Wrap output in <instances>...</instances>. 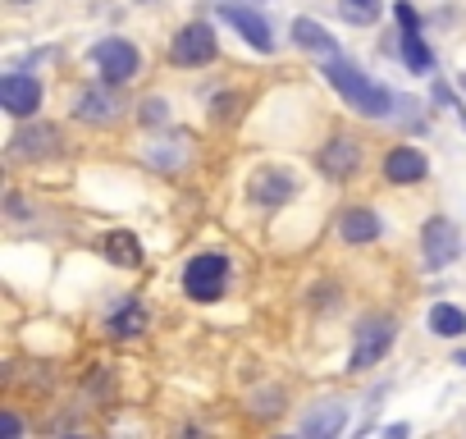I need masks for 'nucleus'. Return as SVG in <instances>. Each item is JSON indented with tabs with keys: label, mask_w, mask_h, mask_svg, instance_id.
Wrapping results in <instances>:
<instances>
[{
	"label": "nucleus",
	"mask_w": 466,
	"mask_h": 439,
	"mask_svg": "<svg viewBox=\"0 0 466 439\" xmlns=\"http://www.w3.org/2000/svg\"><path fill=\"white\" fill-rule=\"evenodd\" d=\"M325 78L343 92V101H348L352 110H361V115H370V119H384V115L393 110V97H389L380 83H370L366 74H357L352 65H343L339 56L325 60Z\"/></svg>",
	"instance_id": "1"
},
{
	"label": "nucleus",
	"mask_w": 466,
	"mask_h": 439,
	"mask_svg": "<svg viewBox=\"0 0 466 439\" xmlns=\"http://www.w3.org/2000/svg\"><path fill=\"white\" fill-rule=\"evenodd\" d=\"M224 284H228V257H219V252H201L183 271V293L192 302H215L224 293Z\"/></svg>",
	"instance_id": "2"
},
{
	"label": "nucleus",
	"mask_w": 466,
	"mask_h": 439,
	"mask_svg": "<svg viewBox=\"0 0 466 439\" xmlns=\"http://www.w3.org/2000/svg\"><path fill=\"white\" fill-rule=\"evenodd\" d=\"M215 56H219V37H215L210 24H187V28L174 33V46H169V60L174 65L197 69V65H210Z\"/></svg>",
	"instance_id": "3"
},
{
	"label": "nucleus",
	"mask_w": 466,
	"mask_h": 439,
	"mask_svg": "<svg viewBox=\"0 0 466 439\" xmlns=\"http://www.w3.org/2000/svg\"><path fill=\"white\" fill-rule=\"evenodd\" d=\"M92 60H96V69H101V78H106V83H133V78H137V69H142L137 46H133V42H124V37L96 42V46H92Z\"/></svg>",
	"instance_id": "4"
},
{
	"label": "nucleus",
	"mask_w": 466,
	"mask_h": 439,
	"mask_svg": "<svg viewBox=\"0 0 466 439\" xmlns=\"http://www.w3.org/2000/svg\"><path fill=\"white\" fill-rule=\"evenodd\" d=\"M389 348H393V321H366V325L357 330V348H352L348 371H366V366H375Z\"/></svg>",
	"instance_id": "5"
},
{
	"label": "nucleus",
	"mask_w": 466,
	"mask_h": 439,
	"mask_svg": "<svg viewBox=\"0 0 466 439\" xmlns=\"http://www.w3.org/2000/svg\"><path fill=\"white\" fill-rule=\"evenodd\" d=\"M0 101H5V110L15 119H33L42 110V87L28 74H5V78H0Z\"/></svg>",
	"instance_id": "6"
},
{
	"label": "nucleus",
	"mask_w": 466,
	"mask_h": 439,
	"mask_svg": "<svg viewBox=\"0 0 466 439\" xmlns=\"http://www.w3.org/2000/svg\"><path fill=\"white\" fill-rule=\"evenodd\" d=\"M420 243H425V266H448V261L461 257V234L452 230V220H443V215H434L425 225Z\"/></svg>",
	"instance_id": "7"
},
{
	"label": "nucleus",
	"mask_w": 466,
	"mask_h": 439,
	"mask_svg": "<svg viewBox=\"0 0 466 439\" xmlns=\"http://www.w3.org/2000/svg\"><path fill=\"white\" fill-rule=\"evenodd\" d=\"M219 19L224 24H233L243 37H248V46H257L261 56H275V37H270V24L257 15V10H248V5H219Z\"/></svg>",
	"instance_id": "8"
},
{
	"label": "nucleus",
	"mask_w": 466,
	"mask_h": 439,
	"mask_svg": "<svg viewBox=\"0 0 466 439\" xmlns=\"http://www.w3.org/2000/svg\"><path fill=\"white\" fill-rule=\"evenodd\" d=\"M10 151L19 160H42V156H56L60 151V128L56 124H24L10 142Z\"/></svg>",
	"instance_id": "9"
},
{
	"label": "nucleus",
	"mask_w": 466,
	"mask_h": 439,
	"mask_svg": "<svg viewBox=\"0 0 466 439\" xmlns=\"http://www.w3.org/2000/svg\"><path fill=\"white\" fill-rule=\"evenodd\" d=\"M425 174H430V160H425L416 147H393V151L384 156V179L398 183V188H402V183H420Z\"/></svg>",
	"instance_id": "10"
},
{
	"label": "nucleus",
	"mask_w": 466,
	"mask_h": 439,
	"mask_svg": "<svg viewBox=\"0 0 466 439\" xmlns=\"http://www.w3.org/2000/svg\"><path fill=\"white\" fill-rule=\"evenodd\" d=\"M293 197H298V179L284 169H266L252 179V201H261V206H284Z\"/></svg>",
	"instance_id": "11"
},
{
	"label": "nucleus",
	"mask_w": 466,
	"mask_h": 439,
	"mask_svg": "<svg viewBox=\"0 0 466 439\" xmlns=\"http://www.w3.org/2000/svg\"><path fill=\"white\" fill-rule=\"evenodd\" d=\"M357 165H361V147H357L352 138H334V142L320 151V169H325L329 179H352Z\"/></svg>",
	"instance_id": "12"
},
{
	"label": "nucleus",
	"mask_w": 466,
	"mask_h": 439,
	"mask_svg": "<svg viewBox=\"0 0 466 439\" xmlns=\"http://www.w3.org/2000/svg\"><path fill=\"white\" fill-rule=\"evenodd\" d=\"M339 234H343V243H375L380 234H384V225H380V215L375 210H366V206H352V210H343V220H339Z\"/></svg>",
	"instance_id": "13"
},
{
	"label": "nucleus",
	"mask_w": 466,
	"mask_h": 439,
	"mask_svg": "<svg viewBox=\"0 0 466 439\" xmlns=\"http://www.w3.org/2000/svg\"><path fill=\"white\" fill-rule=\"evenodd\" d=\"M115 115H119V101H115L110 83H106V87L78 92V119H87V124H110Z\"/></svg>",
	"instance_id": "14"
},
{
	"label": "nucleus",
	"mask_w": 466,
	"mask_h": 439,
	"mask_svg": "<svg viewBox=\"0 0 466 439\" xmlns=\"http://www.w3.org/2000/svg\"><path fill=\"white\" fill-rule=\"evenodd\" d=\"M293 42H298L302 51L325 56V60H329V56H339V42H334V37H329L316 19H293Z\"/></svg>",
	"instance_id": "15"
},
{
	"label": "nucleus",
	"mask_w": 466,
	"mask_h": 439,
	"mask_svg": "<svg viewBox=\"0 0 466 439\" xmlns=\"http://www.w3.org/2000/svg\"><path fill=\"white\" fill-rule=\"evenodd\" d=\"M101 252H106L115 266H137V261H142V243H137L128 230H110V234L101 239Z\"/></svg>",
	"instance_id": "16"
},
{
	"label": "nucleus",
	"mask_w": 466,
	"mask_h": 439,
	"mask_svg": "<svg viewBox=\"0 0 466 439\" xmlns=\"http://www.w3.org/2000/svg\"><path fill=\"white\" fill-rule=\"evenodd\" d=\"M106 330H110L115 339H133V334H142V330H147V307H142V302H124V307L106 321Z\"/></svg>",
	"instance_id": "17"
},
{
	"label": "nucleus",
	"mask_w": 466,
	"mask_h": 439,
	"mask_svg": "<svg viewBox=\"0 0 466 439\" xmlns=\"http://www.w3.org/2000/svg\"><path fill=\"white\" fill-rule=\"evenodd\" d=\"M430 330L439 339H457V334H466V311L452 307V302H434L430 307Z\"/></svg>",
	"instance_id": "18"
},
{
	"label": "nucleus",
	"mask_w": 466,
	"mask_h": 439,
	"mask_svg": "<svg viewBox=\"0 0 466 439\" xmlns=\"http://www.w3.org/2000/svg\"><path fill=\"white\" fill-rule=\"evenodd\" d=\"M402 28V60L411 65V74H430V51H425V42H420V24H398Z\"/></svg>",
	"instance_id": "19"
},
{
	"label": "nucleus",
	"mask_w": 466,
	"mask_h": 439,
	"mask_svg": "<svg viewBox=\"0 0 466 439\" xmlns=\"http://www.w3.org/2000/svg\"><path fill=\"white\" fill-rule=\"evenodd\" d=\"M339 15H343V24H352V28H370V24L384 15V0H339Z\"/></svg>",
	"instance_id": "20"
},
{
	"label": "nucleus",
	"mask_w": 466,
	"mask_h": 439,
	"mask_svg": "<svg viewBox=\"0 0 466 439\" xmlns=\"http://www.w3.org/2000/svg\"><path fill=\"white\" fill-rule=\"evenodd\" d=\"M334 430H343V407L339 403L334 407H320V412H311L302 421V434H334Z\"/></svg>",
	"instance_id": "21"
},
{
	"label": "nucleus",
	"mask_w": 466,
	"mask_h": 439,
	"mask_svg": "<svg viewBox=\"0 0 466 439\" xmlns=\"http://www.w3.org/2000/svg\"><path fill=\"white\" fill-rule=\"evenodd\" d=\"M165 101H142V124H165Z\"/></svg>",
	"instance_id": "22"
},
{
	"label": "nucleus",
	"mask_w": 466,
	"mask_h": 439,
	"mask_svg": "<svg viewBox=\"0 0 466 439\" xmlns=\"http://www.w3.org/2000/svg\"><path fill=\"white\" fill-rule=\"evenodd\" d=\"M0 430H5V434H19L24 425H19V416H0Z\"/></svg>",
	"instance_id": "23"
},
{
	"label": "nucleus",
	"mask_w": 466,
	"mask_h": 439,
	"mask_svg": "<svg viewBox=\"0 0 466 439\" xmlns=\"http://www.w3.org/2000/svg\"><path fill=\"white\" fill-rule=\"evenodd\" d=\"M457 366H466V352H457Z\"/></svg>",
	"instance_id": "24"
},
{
	"label": "nucleus",
	"mask_w": 466,
	"mask_h": 439,
	"mask_svg": "<svg viewBox=\"0 0 466 439\" xmlns=\"http://www.w3.org/2000/svg\"><path fill=\"white\" fill-rule=\"evenodd\" d=\"M10 5H28V0H10Z\"/></svg>",
	"instance_id": "25"
}]
</instances>
